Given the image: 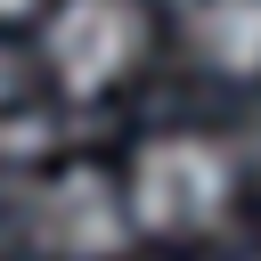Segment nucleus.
<instances>
[{
    "mask_svg": "<svg viewBox=\"0 0 261 261\" xmlns=\"http://www.w3.org/2000/svg\"><path fill=\"white\" fill-rule=\"evenodd\" d=\"M122 196H130L139 237H204L237 204V163L212 130H163L130 155Z\"/></svg>",
    "mask_w": 261,
    "mask_h": 261,
    "instance_id": "1",
    "label": "nucleus"
},
{
    "mask_svg": "<svg viewBox=\"0 0 261 261\" xmlns=\"http://www.w3.org/2000/svg\"><path fill=\"white\" fill-rule=\"evenodd\" d=\"M188 49L220 82H261V0H188Z\"/></svg>",
    "mask_w": 261,
    "mask_h": 261,
    "instance_id": "4",
    "label": "nucleus"
},
{
    "mask_svg": "<svg viewBox=\"0 0 261 261\" xmlns=\"http://www.w3.org/2000/svg\"><path fill=\"white\" fill-rule=\"evenodd\" d=\"M24 237H33L49 261H122L130 237H139V220H130V196H122L114 171L65 163V171H49V179L33 188Z\"/></svg>",
    "mask_w": 261,
    "mask_h": 261,
    "instance_id": "2",
    "label": "nucleus"
},
{
    "mask_svg": "<svg viewBox=\"0 0 261 261\" xmlns=\"http://www.w3.org/2000/svg\"><path fill=\"white\" fill-rule=\"evenodd\" d=\"M16 16H33V0H0V24H16Z\"/></svg>",
    "mask_w": 261,
    "mask_h": 261,
    "instance_id": "6",
    "label": "nucleus"
},
{
    "mask_svg": "<svg viewBox=\"0 0 261 261\" xmlns=\"http://www.w3.org/2000/svg\"><path fill=\"white\" fill-rule=\"evenodd\" d=\"M147 57V8L139 0H57L41 24V65L65 98H106Z\"/></svg>",
    "mask_w": 261,
    "mask_h": 261,
    "instance_id": "3",
    "label": "nucleus"
},
{
    "mask_svg": "<svg viewBox=\"0 0 261 261\" xmlns=\"http://www.w3.org/2000/svg\"><path fill=\"white\" fill-rule=\"evenodd\" d=\"M16 90H24V57H16V49H8V41H0V106H8V98H16Z\"/></svg>",
    "mask_w": 261,
    "mask_h": 261,
    "instance_id": "5",
    "label": "nucleus"
}]
</instances>
